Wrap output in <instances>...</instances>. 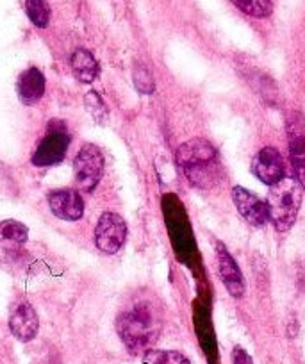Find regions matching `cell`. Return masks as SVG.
<instances>
[{
    "mask_svg": "<svg viewBox=\"0 0 305 364\" xmlns=\"http://www.w3.org/2000/svg\"><path fill=\"white\" fill-rule=\"evenodd\" d=\"M289 132V157L296 181L305 193V122L301 117H293L287 125Z\"/></svg>",
    "mask_w": 305,
    "mask_h": 364,
    "instance_id": "11",
    "label": "cell"
},
{
    "mask_svg": "<svg viewBox=\"0 0 305 364\" xmlns=\"http://www.w3.org/2000/svg\"><path fill=\"white\" fill-rule=\"evenodd\" d=\"M75 184L80 191L91 193L98 186L104 175V156L102 150L93 143H86L73 161Z\"/></svg>",
    "mask_w": 305,
    "mask_h": 364,
    "instance_id": "4",
    "label": "cell"
},
{
    "mask_svg": "<svg viewBox=\"0 0 305 364\" xmlns=\"http://www.w3.org/2000/svg\"><path fill=\"white\" fill-rule=\"evenodd\" d=\"M27 237H29V230L22 222H16V220L0 222V243L23 245Z\"/></svg>",
    "mask_w": 305,
    "mask_h": 364,
    "instance_id": "15",
    "label": "cell"
},
{
    "mask_svg": "<svg viewBox=\"0 0 305 364\" xmlns=\"http://www.w3.org/2000/svg\"><path fill=\"white\" fill-rule=\"evenodd\" d=\"M252 171L262 184L273 186L280 178L286 177V164H284L282 154L273 146H264L252 159Z\"/></svg>",
    "mask_w": 305,
    "mask_h": 364,
    "instance_id": "8",
    "label": "cell"
},
{
    "mask_svg": "<svg viewBox=\"0 0 305 364\" xmlns=\"http://www.w3.org/2000/svg\"><path fill=\"white\" fill-rule=\"evenodd\" d=\"M84 104H86V109L90 111L91 117L95 118V122L100 125H104L107 122V109H106V104L104 100L100 99L97 91H90L84 99Z\"/></svg>",
    "mask_w": 305,
    "mask_h": 364,
    "instance_id": "19",
    "label": "cell"
},
{
    "mask_svg": "<svg viewBox=\"0 0 305 364\" xmlns=\"http://www.w3.org/2000/svg\"><path fill=\"white\" fill-rule=\"evenodd\" d=\"M177 164L189 184L200 190L216 186L223 175L218 152L208 139H191L177 150Z\"/></svg>",
    "mask_w": 305,
    "mask_h": 364,
    "instance_id": "1",
    "label": "cell"
},
{
    "mask_svg": "<svg viewBox=\"0 0 305 364\" xmlns=\"http://www.w3.org/2000/svg\"><path fill=\"white\" fill-rule=\"evenodd\" d=\"M16 90H18L20 100L26 106H34L36 102H40L45 93V75L41 73V70L33 66L20 73Z\"/></svg>",
    "mask_w": 305,
    "mask_h": 364,
    "instance_id": "13",
    "label": "cell"
},
{
    "mask_svg": "<svg viewBox=\"0 0 305 364\" xmlns=\"http://www.w3.org/2000/svg\"><path fill=\"white\" fill-rule=\"evenodd\" d=\"M26 11L31 22L40 29H45L50 22V8L47 0H26Z\"/></svg>",
    "mask_w": 305,
    "mask_h": 364,
    "instance_id": "17",
    "label": "cell"
},
{
    "mask_svg": "<svg viewBox=\"0 0 305 364\" xmlns=\"http://www.w3.org/2000/svg\"><path fill=\"white\" fill-rule=\"evenodd\" d=\"M117 331L129 352L145 353L161 332L159 314L149 302L136 304L117 318Z\"/></svg>",
    "mask_w": 305,
    "mask_h": 364,
    "instance_id": "2",
    "label": "cell"
},
{
    "mask_svg": "<svg viewBox=\"0 0 305 364\" xmlns=\"http://www.w3.org/2000/svg\"><path fill=\"white\" fill-rule=\"evenodd\" d=\"M72 70L79 82L91 84L98 75V63L91 52L77 48L72 54Z\"/></svg>",
    "mask_w": 305,
    "mask_h": 364,
    "instance_id": "14",
    "label": "cell"
},
{
    "mask_svg": "<svg viewBox=\"0 0 305 364\" xmlns=\"http://www.w3.org/2000/svg\"><path fill=\"white\" fill-rule=\"evenodd\" d=\"M141 364H191L188 357L175 350L150 348L143 353Z\"/></svg>",
    "mask_w": 305,
    "mask_h": 364,
    "instance_id": "16",
    "label": "cell"
},
{
    "mask_svg": "<svg viewBox=\"0 0 305 364\" xmlns=\"http://www.w3.org/2000/svg\"><path fill=\"white\" fill-rule=\"evenodd\" d=\"M127 240V223L118 213H104L95 227V245L100 252L113 255Z\"/></svg>",
    "mask_w": 305,
    "mask_h": 364,
    "instance_id": "6",
    "label": "cell"
},
{
    "mask_svg": "<svg viewBox=\"0 0 305 364\" xmlns=\"http://www.w3.org/2000/svg\"><path fill=\"white\" fill-rule=\"evenodd\" d=\"M52 215L66 222H77L84 215V200L75 190H58L48 195Z\"/></svg>",
    "mask_w": 305,
    "mask_h": 364,
    "instance_id": "12",
    "label": "cell"
},
{
    "mask_svg": "<svg viewBox=\"0 0 305 364\" xmlns=\"http://www.w3.org/2000/svg\"><path fill=\"white\" fill-rule=\"evenodd\" d=\"M132 79H134L136 90L141 93V95H152L156 91V82H154V77L150 75L149 70L145 66H136L134 73H132Z\"/></svg>",
    "mask_w": 305,
    "mask_h": 364,
    "instance_id": "20",
    "label": "cell"
},
{
    "mask_svg": "<svg viewBox=\"0 0 305 364\" xmlns=\"http://www.w3.org/2000/svg\"><path fill=\"white\" fill-rule=\"evenodd\" d=\"M234 6L254 18H266L272 15V0H232Z\"/></svg>",
    "mask_w": 305,
    "mask_h": 364,
    "instance_id": "18",
    "label": "cell"
},
{
    "mask_svg": "<svg viewBox=\"0 0 305 364\" xmlns=\"http://www.w3.org/2000/svg\"><path fill=\"white\" fill-rule=\"evenodd\" d=\"M40 328V318L29 302H20L13 307L9 316V331L18 341H33Z\"/></svg>",
    "mask_w": 305,
    "mask_h": 364,
    "instance_id": "10",
    "label": "cell"
},
{
    "mask_svg": "<svg viewBox=\"0 0 305 364\" xmlns=\"http://www.w3.org/2000/svg\"><path fill=\"white\" fill-rule=\"evenodd\" d=\"M70 146V134L66 131L65 124L61 122H52L47 129V134L43 136L41 143L38 145L36 152L33 154L34 166H54L61 163L66 156V150Z\"/></svg>",
    "mask_w": 305,
    "mask_h": 364,
    "instance_id": "5",
    "label": "cell"
},
{
    "mask_svg": "<svg viewBox=\"0 0 305 364\" xmlns=\"http://www.w3.org/2000/svg\"><path fill=\"white\" fill-rule=\"evenodd\" d=\"M232 363L234 364H254L252 357L248 355L247 350H243L241 346H236L232 350Z\"/></svg>",
    "mask_w": 305,
    "mask_h": 364,
    "instance_id": "21",
    "label": "cell"
},
{
    "mask_svg": "<svg viewBox=\"0 0 305 364\" xmlns=\"http://www.w3.org/2000/svg\"><path fill=\"white\" fill-rule=\"evenodd\" d=\"M232 202L248 225L255 227V229H261V227H264L269 222L266 202H262L257 195L248 191L247 188L234 186Z\"/></svg>",
    "mask_w": 305,
    "mask_h": 364,
    "instance_id": "7",
    "label": "cell"
},
{
    "mask_svg": "<svg viewBox=\"0 0 305 364\" xmlns=\"http://www.w3.org/2000/svg\"><path fill=\"white\" fill-rule=\"evenodd\" d=\"M216 259H218L220 277H222V282L227 288V291L234 299H243L245 291H247L243 273H241L240 266H237V262L234 261V257L222 241H216Z\"/></svg>",
    "mask_w": 305,
    "mask_h": 364,
    "instance_id": "9",
    "label": "cell"
},
{
    "mask_svg": "<svg viewBox=\"0 0 305 364\" xmlns=\"http://www.w3.org/2000/svg\"><path fill=\"white\" fill-rule=\"evenodd\" d=\"M301 195L304 190L296 178L284 177L277 184L269 186L266 205H268L269 222L279 232H286L294 225L301 208V198H304Z\"/></svg>",
    "mask_w": 305,
    "mask_h": 364,
    "instance_id": "3",
    "label": "cell"
}]
</instances>
